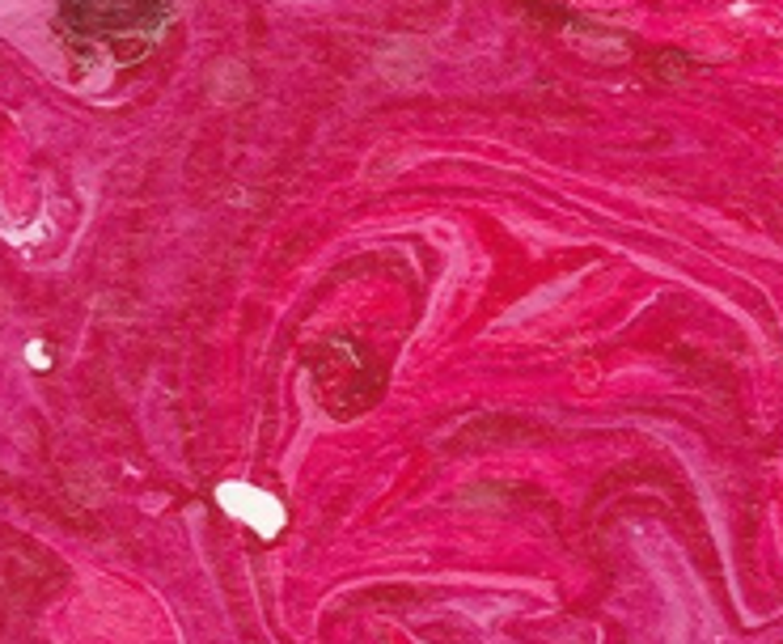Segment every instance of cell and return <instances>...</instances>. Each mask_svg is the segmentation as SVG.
Returning a JSON list of instances; mask_svg holds the SVG:
<instances>
[{"instance_id": "7a4b0ae2", "label": "cell", "mask_w": 783, "mask_h": 644, "mask_svg": "<svg viewBox=\"0 0 783 644\" xmlns=\"http://www.w3.org/2000/svg\"><path fill=\"white\" fill-rule=\"evenodd\" d=\"M30 365H38V369L47 365V356H43V348H38V343H30Z\"/></svg>"}, {"instance_id": "6da1fadb", "label": "cell", "mask_w": 783, "mask_h": 644, "mask_svg": "<svg viewBox=\"0 0 783 644\" xmlns=\"http://www.w3.org/2000/svg\"><path fill=\"white\" fill-rule=\"evenodd\" d=\"M216 500H221L233 517L250 521L255 534H263V538H272V534L284 526V504L272 500L267 492L250 487V483H221V487H216Z\"/></svg>"}]
</instances>
